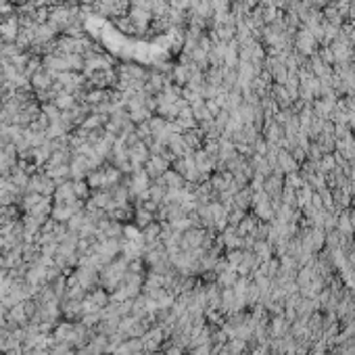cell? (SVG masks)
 Wrapping results in <instances>:
<instances>
[{
	"label": "cell",
	"instance_id": "6da1fadb",
	"mask_svg": "<svg viewBox=\"0 0 355 355\" xmlns=\"http://www.w3.org/2000/svg\"><path fill=\"white\" fill-rule=\"evenodd\" d=\"M54 188H56V184L46 174L30 176V184H27V190H30V192H38L42 196H50V194H54Z\"/></svg>",
	"mask_w": 355,
	"mask_h": 355
},
{
	"label": "cell",
	"instance_id": "7a4b0ae2",
	"mask_svg": "<svg viewBox=\"0 0 355 355\" xmlns=\"http://www.w3.org/2000/svg\"><path fill=\"white\" fill-rule=\"evenodd\" d=\"M167 163L169 161L165 157H161V155H153L145 163V172L149 174V178H161L167 172Z\"/></svg>",
	"mask_w": 355,
	"mask_h": 355
},
{
	"label": "cell",
	"instance_id": "3957f363",
	"mask_svg": "<svg viewBox=\"0 0 355 355\" xmlns=\"http://www.w3.org/2000/svg\"><path fill=\"white\" fill-rule=\"evenodd\" d=\"M54 184H63L67 182V178H71V172H69V163H63V165H50L46 163V172H44Z\"/></svg>",
	"mask_w": 355,
	"mask_h": 355
},
{
	"label": "cell",
	"instance_id": "277c9868",
	"mask_svg": "<svg viewBox=\"0 0 355 355\" xmlns=\"http://www.w3.org/2000/svg\"><path fill=\"white\" fill-rule=\"evenodd\" d=\"M54 201L56 203H74L78 201V196L74 192V182H63L54 188Z\"/></svg>",
	"mask_w": 355,
	"mask_h": 355
},
{
	"label": "cell",
	"instance_id": "5b68a950",
	"mask_svg": "<svg viewBox=\"0 0 355 355\" xmlns=\"http://www.w3.org/2000/svg\"><path fill=\"white\" fill-rule=\"evenodd\" d=\"M159 182L163 184L167 190H182L184 188V182H186V180H184L178 172H169V169H167V172L159 178Z\"/></svg>",
	"mask_w": 355,
	"mask_h": 355
},
{
	"label": "cell",
	"instance_id": "8992f818",
	"mask_svg": "<svg viewBox=\"0 0 355 355\" xmlns=\"http://www.w3.org/2000/svg\"><path fill=\"white\" fill-rule=\"evenodd\" d=\"M0 34L5 36V40H13V38L17 36V21L11 19V21L3 23V25H0Z\"/></svg>",
	"mask_w": 355,
	"mask_h": 355
},
{
	"label": "cell",
	"instance_id": "52a82bcc",
	"mask_svg": "<svg viewBox=\"0 0 355 355\" xmlns=\"http://www.w3.org/2000/svg\"><path fill=\"white\" fill-rule=\"evenodd\" d=\"M74 192L78 196V201H84L88 196V184L84 180H74Z\"/></svg>",
	"mask_w": 355,
	"mask_h": 355
},
{
	"label": "cell",
	"instance_id": "ba28073f",
	"mask_svg": "<svg viewBox=\"0 0 355 355\" xmlns=\"http://www.w3.org/2000/svg\"><path fill=\"white\" fill-rule=\"evenodd\" d=\"M71 105H74V98H71L69 94H63V96L56 98V107H59L61 111H63V109H69Z\"/></svg>",
	"mask_w": 355,
	"mask_h": 355
},
{
	"label": "cell",
	"instance_id": "9c48e42d",
	"mask_svg": "<svg viewBox=\"0 0 355 355\" xmlns=\"http://www.w3.org/2000/svg\"><path fill=\"white\" fill-rule=\"evenodd\" d=\"M34 84H36L38 88H42V86L48 88V86H50V78H48L46 74H38V76L34 78Z\"/></svg>",
	"mask_w": 355,
	"mask_h": 355
}]
</instances>
